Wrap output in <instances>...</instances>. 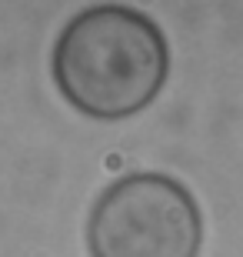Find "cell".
Instances as JSON below:
<instances>
[{
	"mask_svg": "<svg viewBox=\"0 0 243 257\" xmlns=\"http://www.w3.org/2000/svg\"><path fill=\"white\" fill-rule=\"evenodd\" d=\"M203 244V214L170 174H127L90 207V257H196Z\"/></svg>",
	"mask_w": 243,
	"mask_h": 257,
	"instance_id": "cell-2",
	"label": "cell"
},
{
	"mask_svg": "<svg viewBox=\"0 0 243 257\" xmlns=\"http://www.w3.org/2000/svg\"><path fill=\"white\" fill-rule=\"evenodd\" d=\"M170 70L157 20L127 4H94L67 20L50 54V77L67 104L94 120L147 110Z\"/></svg>",
	"mask_w": 243,
	"mask_h": 257,
	"instance_id": "cell-1",
	"label": "cell"
}]
</instances>
